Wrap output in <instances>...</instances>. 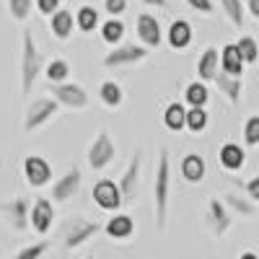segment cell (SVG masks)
<instances>
[{"label":"cell","mask_w":259,"mask_h":259,"mask_svg":"<svg viewBox=\"0 0 259 259\" xmlns=\"http://www.w3.org/2000/svg\"><path fill=\"white\" fill-rule=\"evenodd\" d=\"M140 168H143V156H140V150L130 158L127 168H124V174L122 179L117 182L119 187V194H122V205H130L135 197H138V184H140Z\"/></svg>","instance_id":"obj_10"},{"label":"cell","mask_w":259,"mask_h":259,"mask_svg":"<svg viewBox=\"0 0 259 259\" xmlns=\"http://www.w3.org/2000/svg\"><path fill=\"white\" fill-rule=\"evenodd\" d=\"M47 18H50V31H52L55 39L65 41V39H70V36H73L75 21H73V13H70V11H65V8L60 6V8H57L55 13H50Z\"/></svg>","instance_id":"obj_21"},{"label":"cell","mask_w":259,"mask_h":259,"mask_svg":"<svg viewBox=\"0 0 259 259\" xmlns=\"http://www.w3.org/2000/svg\"><path fill=\"white\" fill-rule=\"evenodd\" d=\"M73 21H75V29H78V31L91 34V31L99 29V11H96L94 6H80V8L75 11Z\"/></svg>","instance_id":"obj_25"},{"label":"cell","mask_w":259,"mask_h":259,"mask_svg":"<svg viewBox=\"0 0 259 259\" xmlns=\"http://www.w3.org/2000/svg\"><path fill=\"white\" fill-rule=\"evenodd\" d=\"M150 55L148 47L143 45H114L112 52L104 55V68H124V65H135V62H143L145 57Z\"/></svg>","instance_id":"obj_6"},{"label":"cell","mask_w":259,"mask_h":259,"mask_svg":"<svg viewBox=\"0 0 259 259\" xmlns=\"http://www.w3.org/2000/svg\"><path fill=\"white\" fill-rule=\"evenodd\" d=\"M207 122H210V117L205 112V106H189V109L184 112V130L192 133V135H200L207 127Z\"/></svg>","instance_id":"obj_26"},{"label":"cell","mask_w":259,"mask_h":259,"mask_svg":"<svg viewBox=\"0 0 259 259\" xmlns=\"http://www.w3.org/2000/svg\"><path fill=\"white\" fill-rule=\"evenodd\" d=\"M221 6L228 16V21L236 26V29H241L244 26V3L241 0H221Z\"/></svg>","instance_id":"obj_33"},{"label":"cell","mask_w":259,"mask_h":259,"mask_svg":"<svg viewBox=\"0 0 259 259\" xmlns=\"http://www.w3.org/2000/svg\"><path fill=\"white\" fill-rule=\"evenodd\" d=\"M194 39V31H192V24L187 18H174L168 24V31H166V41L171 50H187Z\"/></svg>","instance_id":"obj_17"},{"label":"cell","mask_w":259,"mask_h":259,"mask_svg":"<svg viewBox=\"0 0 259 259\" xmlns=\"http://www.w3.org/2000/svg\"><path fill=\"white\" fill-rule=\"evenodd\" d=\"M41 73H45V78L50 83H62V80H68V75H70V62L55 57L47 65H41Z\"/></svg>","instance_id":"obj_30"},{"label":"cell","mask_w":259,"mask_h":259,"mask_svg":"<svg viewBox=\"0 0 259 259\" xmlns=\"http://www.w3.org/2000/svg\"><path fill=\"white\" fill-rule=\"evenodd\" d=\"M212 83L218 85V91L231 101V104H239L241 101V94H244V80H241V75H228V73H223L221 68L215 70V75H212Z\"/></svg>","instance_id":"obj_18"},{"label":"cell","mask_w":259,"mask_h":259,"mask_svg":"<svg viewBox=\"0 0 259 259\" xmlns=\"http://www.w3.org/2000/svg\"><path fill=\"white\" fill-rule=\"evenodd\" d=\"M140 3H145V6H153V8H166V6H168L166 0H140Z\"/></svg>","instance_id":"obj_42"},{"label":"cell","mask_w":259,"mask_h":259,"mask_svg":"<svg viewBox=\"0 0 259 259\" xmlns=\"http://www.w3.org/2000/svg\"><path fill=\"white\" fill-rule=\"evenodd\" d=\"M24 179L31 189H41L52 184V166L45 156H26L24 158Z\"/></svg>","instance_id":"obj_8"},{"label":"cell","mask_w":259,"mask_h":259,"mask_svg":"<svg viewBox=\"0 0 259 259\" xmlns=\"http://www.w3.org/2000/svg\"><path fill=\"white\" fill-rule=\"evenodd\" d=\"M99 29H101V39L106 41V45H119L122 36H124V24H122L117 16H112L109 21L99 24Z\"/></svg>","instance_id":"obj_31"},{"label":"cell","mask_w":259,"mask_h":259,"mask_svg":"<svg viewBox=\"0 0 259 259\" xmlns=\"http://www.w3.org/2000/svg\"><path fill=\"white\" fill-rule=\"evenodd\" d=\"M184 3H187L192 11H200L202 16H210V13H212V0H184Z\"/></svg>","instance_id":"obj_39"},{"label":"cell","mask_w":259,"mask_h":259,"mask_svg":"<svg viewBox=\"0 0 259 259\" xmlns=\"http://www.w3.org/2000/svg\"><path fill=\"white\" fill-rule=\"evenodd\" d=\"M50 241H39V244H29L24 249H18L16 251V259H39V256H45L50 251Z\"/></svg>","instance_id":"obj_34"},{"label":"cell","mask_w":259,"mask_h":259,"mask_svg":"<svg viewBox=\"0 0 259 259\" xmlns=\"http://www.w3.org/2000/svg\"><path fill=\"white\" fill-rule=\"evenodd\" d=\"M179 174H182V179L189 182V184H200V182L205 179V174H207V163H205V158L197 156V153H187V156L182 158V163H179Z\"/></svg>","instance_id":"obj_20"},{"label":"cell","mask_w":259,"mask_h":259,"mask_svg":"<svg viewBox=\"0 0 259 259\" xmlns=\"http://www.w3.org/2000/svg\"><path fill=\"white\" fill-rule=\"evenodd\" d=\"M184 112H187V106L182 101H171L166 109H163V124H166V130H171V133H182V130H184Z\"/></svg>","instance_id":"obj_28"},{"label":"cell","mask_w":259,"mask_h":259,"mask_svg":"<svg viewBox=\"0 0 259 259\" xmlns=\"http://www.w3.org/2000/svg\"><path fill=\"white\" fill-rule=\"evenodd\" d=\"M168 194H171V158H168V148H161L158 163H156V179H153V210H156V226H158V231L166 228Z\"/></svg>","instance_id":"obj_1"},{"label":"cell","mask_w":259,"mask_h":259,"mask_svg":"<svg viewBox=\"0 0 259 259\" xmlns=\"http://www.w3.org/2000/svg\"><path fill=\"white\" fill-rule=\"evenodd\" d=\"M31 6L34 0H8V11L16 21H26L31 16Z\"/></svg>","instance_id":"obj_35"},{"label":"cell","mask_w":259,"mask_h":259,"mask_svg":"<svg viewBox=\"0 0 259 259\" xmlns=\"http://www.w3.org/2000/svg\"><path fill=\"white\" fill-rule=\"evenodd\" d=\"M60 112V104L50 96H41V99H34L29 106H26V114H24V130L26 133H34V130L45 127L55 114Z\"/></svg>","instance_id":"obj_5"},{"label":"cell","mask_w":259,"mask_h":259,"mask_svg":"<svg viewBox=\"0 0 259 259\" xmlns=\"http://www.w3.org/2000/svg\"><path fill=\"white\" fill-rule=\"evenodd\" d=\"M127 8V0H104V11L109 16H119Z\"/></svg>","instance_id":"obj_40"},{"label":"cell","mask_w":259,"mask_h":259,"mask_svg":"<svg viewBox=\"0 0 259 259\" xmlns=\"http://www.w3.org/2000/svg\"><path fill=\"white\" fill-rule=\"evenodd\" d=\"M117 156V148L112 143V135H109V130H99L94 143L89 145V153H85V158H89V166L94 171H104L106 166H109Z\"/></svg>","instance_id":"obj_4"},{"label":"cell","mask_w":259,"mask_h":259,"mask_svg":"<svg viewBox=\"0 0 259 259\" xmlns=\"http://www.w3.org/2000/svg\"><path fill=\"white\" fill-rule=\"evenodd\" d=\"M239 187L246 192V197H249V200L259 202V177H251L246 184H239Z\"/></svg>","instance_id":"obj_38"},{"label":"cell","mask_w":259,"mask_h":259,"mask_svg":"<svg viewBox=\"0 0 259 259\" xmlns=\"http://www.w3.org/2000/svg\"><path fill=\"white\" fill-rule=\"evenodd\" d=\"M218 161H221V166L228 171V174H233V171H241L244 168L246 150L239 143H223L221 150H218Z\"/></svg>","instance_id":"obj_19"},{"label":"cell","mask_w":259,"mask_h":259,"mask_svg":"<svg viewBox=\"0 0 259 259\" xmlns=\"http://www.w3.org/2000/svg\"><path fill=\"white\" fill-rule=\"evenodd\" d=\"M218 68L228 75H244V60L239 55V50H236V45H223L221 52H218Z\"/></svg>","instance_id":"obj_22"},{"label":"cell","mask_w":259,"mask_h":259,"mask_svg":"<svg viewBox=\"0 0 259 259\" xmlns=\"http://www.w3.org/2000/svg\"><path fill=\"white\" fill-rule=\"evenodd\" d=\"M52 85V99L60 104V106H68V109H85L89 106V94H85L83 85L78 83H50Z\"/></svg>","instance_id":"obj_7"},{"label":"cell","mask_w":259,"mask_h":259,"mask_svg":"<svg viewBox=\"0 0 259 259\" xmlns=\"http://www.w3.org/2000/svg\"><path fill=\"white\" fill-rule=\"evenodd\" d=\"M236 50H239L244 65H254L256 57H259V45H256L254 36H241L239 41H236Z\"/></svg>","instance_id":"obj_32"},{"label":"cell","mask_w":259,"mask_h":259,"mask_svg":"<svg viewBox=\"0 0 259 259\" xmlns=\"http://www.w3.org/2000/svg\"><path fill=\"white\" fill-rule=\"evenodd\" d=\"M34 6H36V11L41 16H50V13H55L62 6V0H34Z\"/></svg>","instance_id":"obj_37"},{"label":"cell","mask_w":259,"mask_h":259,"mask_svg":"<svg viewBox=\"0 0 259 259\" xmlns=\"http://www.w3.org/2000/svg\"><path fill=\"white\" fill-rule=\"evenodd\" d=\"M239 259H259V254L256 251H244V254H239Z\"/></svg>","instance_id":"obj_43"},{"label":"cell","mask_w":259,"mask_h":259,"mask_svg":"<svg viewBox=\"0 0 259 259\" xmlns=\"http://www.w3.org/2000/svg\"><path fill=\"white\" fill-rule=\"evenodd\" d=\"M99 99H101L104 106L117 109V106H122V101H124V91H122V85L117 80H104L99 85Z\"/></svg>","instance_id":"obj_24"},{"label":"cell","mask_w":259,"mask_h":259,"mask_svg":"<svg viewBox=\"0 0 259 259\" xmlns=\"http://www.w3.org/2000/svg\"><path fill=\"white\" fill-rule=\"evenodd\" d=\"M246 13L254 21H259V0H246Z\"/></svg>","instance_id":"obj_41"},{"label":"cell","mask_w":259,"mask_h":259,"mask_svg":"<svg viewBox=\"0 0 259 259\" xmlns=\"http://www.w3.org/2000/svg\"><path fill=\"white\" fill-rule=\"evenodd\" d=\"M135 31H138V39H140V45H143V47H148V50L161 47L163 31H161V24H158V18H156V16L140 13L138 21H135Z\"/></svg>","instance_id":"obj_12"},{"label":"cell","mask_w":259,"mask_h":259,"mask_svg":"<svg viewBox=\"0 0 259 259\" xmlns=\"http://www.w3.org/2000/svg\"><path fill=\"white\" fill-rule=\"evenodd\" d=\"M231 223H233V212L223 205V200H218V197L207 200V226H210L215 239L226 236L228 228H231Z\"/></svg>","instance_id":"obj_13"},{"label":"cell","mask_w":259,"mask_h":259,"mask_svg":"<svg viewBox=\"0 0 259 259\" xmlns=\"http://www.w3.org/2000/svg\"><path fill=\"white\" fill-rule=\"evenodd\" d=\"M99 233H101V223L75 215V218L65 226V231H62V249H65V251H73V249L83 246L85 241L96 239Z\"/></svg>","instance_id":"obj_3"},{"label":"cell","mask_w":259,"mask_h":259,"mask_svg":"<svg viewBox=\"0 0 259 259\" xmlns=\"http://www.w3.org/2000/svg\"><path fill=\"white\" fill-rule=\"evenodd\" d=\"M80 182H83V177H80V168H68L65 174L52 184V202H68L70 197H75L78 194V189H80Z\"/></svg>","instance_id":"obj_15"},{"label":"cell","mask_w":259,"mask_h":259,"mask_svg":"<svg viewBox=\"0 0 259 259\" xmlns=\"http://www.w3.org/2000/svg\"><path fill=\"white\" fill-rule=\"evenodd\" d=\"M244 143L249 148H256L259 145V117L256 114H251L246 119V124H244Z\"/></svg>","instance_id":"obj_36"},{"label":"cell","mask_w":259,"mask_h":259,"mask_svg":"<svg viewBox=\"0 0 259 259\" xmlns=\"http://www.w3.org/2000/svg\"><path fill=\"white\" fill-rule=\"evenodd\" d=\"M55 218H57L55 205H52V200H47V197H36L34 205L29 207V226H31L39 236H47V233L52 231Z\"/></svg>","instance_id":"obj_9"},{"label":"cell","mask_w":259,"mask_h":259,"mask_svg":"<svg viewBox=\"0 0 259 259\" xmlns=\"http://www.w3.org/2000/svg\"><path fill=\"white\" fill-rule=\"evenodd\" d=\"M215 70H218V50L215 47H205V52L197 60V78L200 80H212Z\"/></svg>","instance_id":"obj_27"},{"label":"cell","mask_w":259,"mask_h":259,"mask_svg":"<svg viewBox=\"0 0 259 259\" xmlns=\"http://www.w3.org/2000/svg\"><path fill=\"white\" fill-rule=\"evenodd\" d=\"M101 231L109 236V239H114V241H127L130 236L135 233V218L130 212H117L114 210V215L101 226Z\"/></svg>","instance_id":"obj_16"},{"label":"cell","mask_w":259,"mask_h":259,"mask_svg":"<svg viewBox=\"0 0 259 259\" xmlns=\"http://www.w3.org/2000/svg\"><path fill=\"white\" fill-rule=\"evenodd\" d=\"M223 205L231 210V212H239L241 218H254L256 215V205L259 202H254V200H249L246 194H233V192H228V194H223Z\"/></svg>","instance_id":"obj_23"},{"label":"cell","mask_w":259,"mask_h":259,"mask_svg":"<svg viewBox=\"0 0 259 259\" xmlns=\"http://www.w3.org/2000/svg\"><path fill=\"white\" fill-rule=\"evenodd\" d=\"M41 65H45V57H41L31 31H24L21 36V94L24 96L31 94V85L41 73Z\"/></svg>","instance_id":"obj_2"},{"label":"cell","mask_w":259,"mask_h":259,"mask_svg":"<svg viewBox=\"0 0 259 259\" xmlns=\"http://www.w3.org/2000/svg\"><path fill=\"white\" fill-rule=\"evenodd\" d=\"M210 99V91H207V83L205 80H192L187 83V89H184V101L187 106H205Z\"/></svg>","instance_id":"obj_29"},{"label":"cell","mask_w":259,"mask_h":259,"mask_svg":"<svg viewBox=\"0 0 259 259\" xmlns=\"http://www.w3.org/2000/svg\"><path fill=\"white\" fill-rule=\"evenodd\" d=\"M0 215L13 231H26L29 228V202L24 197H16L8 202H0Z\"/></svg>","instance_id":"obj_14"},{"label":"cell","mask_w":259,"mask_h":259,"mask_svg":"<svg viewBox=\"0 0 259 259\" xmlns=\"http://www.w3.org/2000/svg\"><path fill=\"white\" fill-rule=\"evenodd\" d=\"M91 197H94V202H96L101 210H106V212H114V210L122 207L119 187H117V182H112V179H99V182L94 184V189H91Z\"/></svg>","instance_id":"obj_11"}]
</instances>
